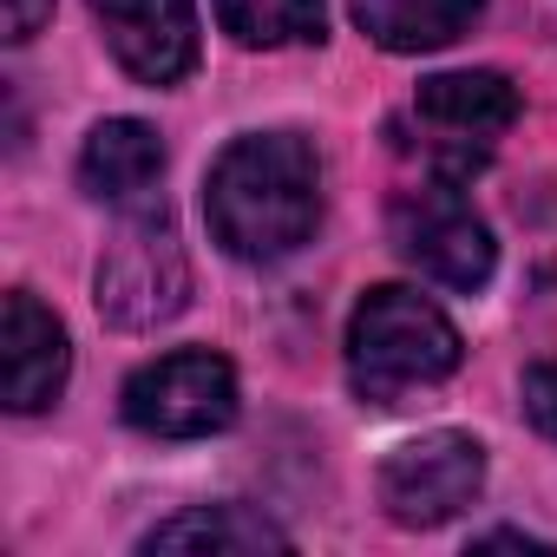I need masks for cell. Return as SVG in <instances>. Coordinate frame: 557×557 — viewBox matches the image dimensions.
<instances>
[{"mask_svg": "<svg viewBox=\"0 0 557 557\" xmlns=\"http://www.w3.org/2000/svg\"><path fill=\"white\" fill-rule=\"evenodd\" d=\"M203 223L236 262H283L322 223V158L302 132H243L203 177Z\"/></svg>", "mask_w": 557, "mask_h": 557, "instance_id": "1", "label": "cell"}, {"mask_svg": "<svg viewBox=\"0 0 557 557\" xmlns=\"http://www.w3.org/2000/svg\"><path fill=\"white\" fill-rule=\"evenodd\" d=\"M459 329L420 289L381 283L348 315V381L368 407H407L420 387H440L459 368Z\"/></svg>", "mask_w": 557, "mask_h": 557, "instance_id": "2", "label": "cell"}, {"mask_svg": "<svg viewBox=\"0 0 557 557\" xmlns=\"http://www.w3.org/2000/svg\"><path fill=\"white\" fill-rule=\"evenodd\" d=\"M92 302L125 335H145V329H164L171 315H184L190 262H184V243H177V223L164 203H132L119 216V230L106 236L99 269H92Z\"/></svg>", "mask_w": 557, "mask_h": 557, "instance_id": "3", "label": "cell"}, {"mask_svg": "<svg viewBox=\"0 0 557 557\" xmlns=\"http://www.w3.org/2000/svg\"><path fill=\"white\" fill-rule=\"evenodd\" d=\"M511 119H518V86L505 73H485V66L479 73H433L413 92V125H420L413 158L426 177L466 184L492 158L498 132H511Z\"/></svg>", "mask_w": 557, "mask_h": 557, "instance_id": "4", "label": "cell"}, {"mask_svg": "<svg viewBox=\"0 0 557 557\" xmlns=\"http://www.w3.org/2000/svg\"><path fill=\"white\" fill-rule=\"evenodd\" d=\"M394 249L420 275H433L440 289H459V296L485 289L498 269V243H492L485 216L459 197V184H440V177L394 197Z\"/></svg>", "mask_w": 557, "mask_h": 557, "instance_id": "5", "label": "cell"}, {"mask_svg": "<svg viewBox=\"0 0 557 557\" xmlns=\"http://www.w3.org/2000/svg\"><path fill=\"white\" fill-rule=\"evenodd\" d=\"M125 420L151 440H210L236 420V368L210 348H177L125 381Z\"/></svg>", "mask_w": 557, "mask_h": 557, "instance_id": "6", "label": "cell"}, {"mask_svg": "<svg viewBox=\"0 0 557 557\" xmlns=\"http://www.w3.org/2000/svg\"><path fill=\"white\" fill-rule=\"evenodd\" d=\"M374 492H381V511L400 531H433L485 492V446L472 433H453V426L420 433V440H407L381 459Z\"/></svg>", "mask_w": 557, "mask_h": 557, "instance_id": "7", "label": "cell"}, {"mask_svg": "<svg viewBox=\"0 0 557 557\" xmlns=\"http://www.w3.org/2000/svg\"><path fill=\"white\" fill-rule=\"evenodd\" d=\"M112 60L138 86H177L197 66V0H92Z\"/></svg>", "mask_w": 557, "mask_h": 557, "instance_id": "8", "label": "cell"}, {"mask_svg": "<svg viewBox=\"0 0 557 557\" xmlns=\"http://www.w3.org/2000/svg\"><path fill=\"white\" fill-rule=\"evenodd\" d=\"M73 374V342L60 329V315L34 296L14 289L0 309V387H8V413H47L66 394Z\"/></svg>", "mask_w": 557, "mask_h": 557, "instance_id": "9", "label": "cell"}, {"mask_svg": "<svg viewBox=\"0 0 557 557\" xmlns=\"http://www.w3.org/2000/svg\"><path fill=\"white\" fill-rule=\"evenodd\" d=\"M164 177V138L145 119H106L92 125L86 151H79V184L99 203H145Z\"/></svg>", "mask_w": 557, "mask_h": 557, "instance_id": "10", "label": "cell"}, {"mask_svg": "<svg viewBox=\"0 0 557 557\" xmlns=\"http://www.w3.org/2000/svg\"><path fill=\"white\" fill-rule=\"evenodd\" d=\"M485 14V0H355V27L381 53H440L472 21Z\"/></svg>", "mask_w": 557, "mask_h": 557, "instance_id": "11", "label": "cell"}, {"mask_svg": "<svg viewBox=\"0 0 557 557\" xmlns=\"http://www.w3.org/2000/svg\"><path fill=\"white\" fill-rule=\"evenodd\" d=\"M145 550H289V531L249 505H190L145 531Z\"/></svg>", "mask_w": 557, "mask_h": 557, "instance_id": "12", "label": "cell"}, {"mask_svg": "<svg viewBox=\"0 0 557 557\" xmlns=\"http://www.w3.org/2000/svg\"><path fill=\"white\" fill-rule=\"evenodd\" d=\"M216 27L236 47H315L329 34L322 0H216Z\"/></svg>", "mask_w": 557, "mask_h": 557, "instance_id": "13", "label": "cell"}, {"mask_svg": "<svg viewBox=\"0 0 557 557\" xmlns=\"http://www.w3.org/2000/svg\"><path fill=\"white\" fill-rule=\"evenodd\" d=\"M518 400H524V420H531L544 440H557V361H537V368H524V381H518Z\"/></svg>", "mask_w": 557, "mask_h": 557, "instance_id": "14", "label": "cell"}, {"mask_svg": "<svg viewBox=\"0 0 557 557\" xmlns=\"http://www.w3.org/2000/svg\"><path fill=\"white\" fill-rule=\"evenodd\" d=\"M53 21V0H8V47H27Z\"/></svg>", "mask_w": 557, "mask_h": 557, "instance_id": "15", "label": "cell"}, {"mask_svg": "<svg viewBox=\"0 0 557 557\" xmlns=\"http://www.w3.org/2000/svg\"><path fill=\"white\" fill-rule=\"evenodd\" d=\"M505 544H511V550H550V544L531 537V531H479V537H472V550H505Z\"/></svg>", "mask_w": 557, "mask_h": 557, "instance_id": "16", "label": "cell"}]
</instances>
